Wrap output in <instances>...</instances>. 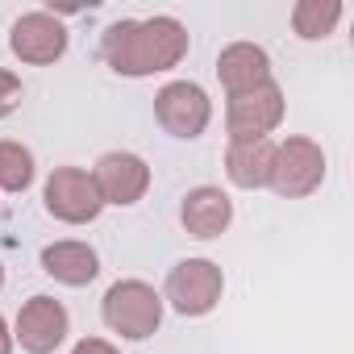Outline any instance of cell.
Segmentation results:
<instances>
[{
	"label": "cell",
	"mask_w": 354,
	"mask_h": 354,
	"mask_svg": "<svg viewBox=\"0 0 354 354\" xmlns=\"http://www.w3.org/2000/svg\"><path fill=\"white\" fill-rule=\"evenodd\" d=\"M188 30L184 21H175L167 13L158 17H125V21H113L100 38V59L125 75V80H146V75H158V71H171L188 59Z\"/></svg>",
	"instance_id": "obj_1"
},
{
	"label": "cell",
	"mask_w": 354,
	"mask_h": 354,
	"mask_svg": "<svg viewBox=\"0 0 354 354\" xmlns=\"http://www.w3.org/2000/svg\"><path fill=\"white\" fill-rule=\"evenodd\" d=\"M104 325L125 342H146L162 325V292H154L146 279H117L100 300Z\"/></svg>",
	"instance_id": "obj_2"
},
{
	"label": "cell",
	"mask_w": 354,
	"mask_h": 354,
	"mask_svg": "<svg viewBox=\"0 0 354 354\" xmlns=\"http://www.w3.org/2000/svg\"><path fill=\"white\" fill-rule=\"evenodd\" d=\"M325 184V150L313 138H283L275 142V162H271V192L279 201H304Z\"/></svg>",
	"instance_id": "obj_3"
},
{
	"label": "cell",
	"mask_w": 354,
	"mask_h": 354,
	"mask_svg": "<svg viewBox=\"0 0 354 354\" xmlns=\"http://www.w3.org/2000/svg\"><path fill=\"white\" fill-rule=\"evenodd\" d=\"M225 296V275L213 259H184L167 271L162 304H171L180 317H209Z\"/></svg>",
	"instance_id": "obj_4"
},
{
	"label": "cell",
	"mask_w": 354,
	"mask_h": 354,
	"mask_svg": "<svg viewBox=\"0 0 354 354\" xmlns=\"http://www.w3.org/2000/svg\"><path fill=\"white\" fill-rule=\"evenodd\" d=\"M42 209L63 225H92L104 213L92 171L84 167H55L42 184Z\"/></svg>",
	"instance_id": "obj_5"
},
{
	"label": "cell",
	"mask_w": 354,
	"mask_h": 354,
	"mask_svg": "<svg viewBox=\"0 0 354 354\" xmlns=\"http://www.w3.org/2000/svg\"><path fill=\"white\" fill-rule=\"evenodd\" d=\"M154 121L171 133V138H201L213 121V100L201 84L192 80H171L154 92Z\"/></svg>",
	"instance_id": "obj_6"
},
{
	"label": "cell",
	"mask_w": 354,
	"mask_h": 354,
	"mask_svg": "<svg viewBox=\"0 0 354 354\" xmlns=\"http://www.w3.org/2000/svg\"><path fill=\"white\" fill-rule=\"evenodd\" d=\"M283 88L271 80L254 92H242V96H230L225 100V129H230V142H259L267 133L279 129L283 121Z\"/></svg>",
	"instance_id": "obj_7"
},
{
	"label": "cell",
	"mask_w": 354,
	"mask_h": 354,
	"mask_svg": "<svg viewBox=\"0 0 354 354\" xmlns=\"http://www.w3.org/2000/svg\"><path fill=\"white\" fill-rule=\"evenodd\" d=\"M71 333V317L63 308V300L55 296H30L17 308L13 321V346H21L26 354H55Z\"/></svg>",
	"instance_id": "obj_8"
},
{
	"label": "cell",
	"mask_w": 354,
	"mask_h": 354,
	"mask_svg": "<svg viewBox=\"0 0 354 354\" xmlns=\"http://www.w3.org/2000/svg\"><path fill=\"white\" fill-rule=\"evenodd\" d=\"M9 50L26 67H50V63H59L67 55V30L50 9L21 13L13 21V30H9Z\"/></svg>",
	"instance_id": "obj_9"
},
{
	"label": "cell",
	"mask_w": 354,
	"mask_h": 354,
	"mask_svg": "<svg viewBox=\"0 0 354 354\" xmlns=\"http://www.w3.org/2000/svg\"><path fill=\"white\" fill-rule=\"evenodd\" d=\"M92 180H96V192L104 205L129 209L150 192V162L133 150H109L92 167Z\"/></svg>",
	"instance_id": "obj_10"
},
{
	"label": "cell",
	"mask_w": 354,
	"mask_h": 354,
	"mask_svg": "<svg viewBox=\"0 0 354 354\" xmlns=\"http://www.w3.org/2000/svg\"><path fill=\"white\" fill-rule=\"evenodd\" d=\"M230 221H234V201H230L221 188H213V184L192 188V192L184 196V205H180V225H184V234L196 238V242L221 238V234L230 230Z\"/></svg>",
	"instance_id": "obj_11"
},
{
	"label": "cell",
	"mask_w": 354,
	"mask_h": 354,
	"mask_svg": "<svg viewBox=\"0 0 354 354\" xmlns=\"http://www.w3.org/2000/svg\"><path fill=\"white\" fill-rule=\"evenodd\" d=\"M217 80L225 88V100L254 92V88L271 84V55L254 42H234L217 55Z\"/></svg>",
	"instance_id": "obj_12"
},
{
	"label": "cell",
	"mask_w": 354,
	"mask_h": 354,
	"mask_svg": "<svg viewBox=\"0 0 354 354\" xmlns=\"http://www.w3.org/2000/svg\"><path fill=\"white\" fill-rule=\"evenodd\" d=\"M42 271H46L55 283H63V288H88V283L100 275V254H96L88 242L63 238V242L42 246Z\"/></svg>",
	"instance_id": "obj_13"
},
{
	"label": "cell",
	"mask_w": 354,
	"mask_h": 354,
	"mask_svg": "<svg viewBox=\"0 0 354 354\" xmlns=\"http://www.w3.org/2000/svg\"><path fill=\"white\" fill-rule=\"evenodd\" d=\"M271 162H275V142L271 138L230 142V150H225V175L242 192H259V188L271 184Z\"/></svg>",
	"instance_id": "obj_14"
},
{
	"label": "cell",
	"mask_w": 354,
	"mask_h": 354,
	"mask_svg": "<svg viewBox=\"0 0 354 354\" xmlns=\"http://www.w3.org/2000/svg\"><path fill=\"white\" fill-rule=\"evenodd\" d=\"M337 21H342V5H337V0H296V5H292V30L304 42L329 38L337 30Z\"/></svg>",
	"instance_id": "obj_15"
},
{
	"label": "cell",
	"mask_w": 354,
	"mask_h": 354,
	"mask_svg": "<svg viewBox=\"0 0 354 354\" xmlns=\"http://www.w3.org/2000/svg\"><path fill=\"white\" fill-rule=\"evenodd\" d=\"M34 150L13 142V138H0V192H26L34 184Z\"/></svg>",
	"instance_id": "obj_16"
},
{
	"label": "cell",
	"mask_w": 354,
	"mask_h": 354,
	"mask_svg": "<svg viewBox=\"0 0 354 354\" xmlns=\"http://www.w3.org/2000/svg\"><path fill=\"white\" fill-rule=\"evenodd\" d=\"M21 96H26L21 80H17L9 67H0V121H5V117H13V113L21 109Z\"/></svg>",
	"instance_id": "obj_17"
},
{
	"label": "cell",
	"mask_w": 354,
	"mask_h": 354,
	"mask_svg": "<svg viewBox=\"0 0 354 354\" xmlns=\"http://www.w3.org/2000/svg\"><path fill=\"white\" fill-rule=\"evenodd\" d=\"M71 354H121V350L113 342H104V337H84V342H75Z\"/></svg>",
	"instance_id": "obj_18"
},
{
	"label": "cell",
	"mask_w": 354,
	"mask_h": 354,
	"mask_svg": "<svg viewBox=\"0 0 354 354\" xmlns=\"http://www.w3.org/2000/svg\"><path fill=\"white\" fill-rule=\"evenodd\" d=\"M0 354H13V329L5 317H0Z\"/></svg>",
	"instance_id": "obj_19"
},
{
	"label": "cell",
	"mask_w": 354,
	"mask_h": 354,
	"mask_svg": "<svg viewBox=\"0 0 354 354\" xmlns=\"http://www.w3.org/2000/svg\"><path fill=\"white\" fill-rule=\"evenodd\" d=\"M0 288H5V267H0Z\"/></svg>",
	"instance_id": "obj_20"
}]
</instances>
